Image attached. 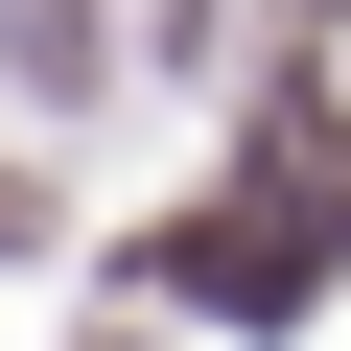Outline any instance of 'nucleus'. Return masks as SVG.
<instances>
[{"label":"nucleus","instance_id":"nucleus-1","mask_svg":"<svg viewBox=\"0 0 351 351\" xmlns=\"http://www.w3.org/2000/svg\"><path fill=\"white\" fill-rule=\"evenodd\" d=\"M0 71L71 117V94H117V24H94V0H0Z\"/></svg>","mask_w":351,"mask_h":351}]
</instances>
